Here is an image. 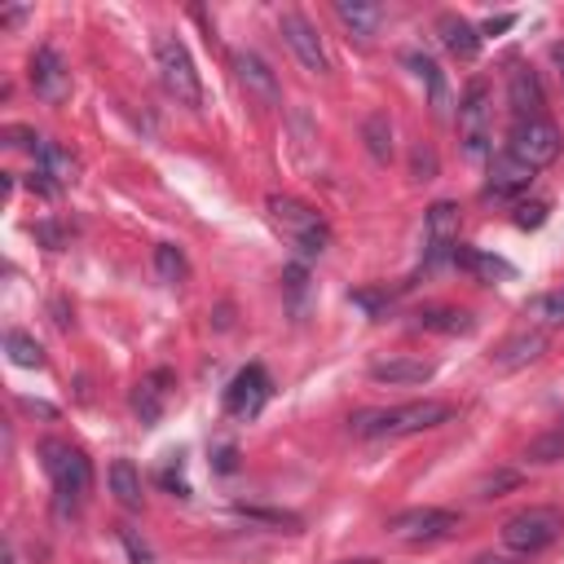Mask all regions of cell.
Masks as SVG:
<instances>
[{
    "label": "cell",
    "instance_id": "6da1fadb",
    "mask_svg": "<svg viewBox=\"0 0 564 564\" xmlns=\"http://www.w3.org/2000/svg\"><path fill=\"white\" fill-rule=\"evenodd\" d=\"M454 419V405L449 401H401V405H383V410H357L348 419V432L361 436V441H397V436H414V432H427V427H441Z\"/></svg>",
    "mask_w": 564,
    "mask_h": 564
},
{
    "label": "cell",
    "instance_id": "7a4b0ae2",
    "mask_svg": "<svg viewBox=\"0 0 564 564\" xmlns=\"http://www.w3.org/2000/svg\"><path fill=\"white\" fill-rule=\"evenodd\" d=\"M264 207H269L273 229H278L291 247H300L304 256H322V251L330 247V225H326V216H322L313 203H304V198H295V194H269Z\"/></svg>",
    "mask_w": 564,
    "mask_h": 564
},
{
    "label": "cell",
    "instance_id": "3957f363",
    "mask_svg": "<svg viewBox=\"0 0 564 564\" xmlns=\"http://www.w3.org/2000/svg\"><path fill=\"white\" fill-rule=\"evenodd\" d=\"M40 463H44V476L53 480V494L62 507H75L88 489H93V463L79 445L70 441H44L40 445Z\"/></svg>",
    "mask_w": 564,
    "mask_h": 564
},
{
    "label": "cell",
    "instance_id": "277c9868",
    "mask_svg": "<svg viewBox=\"0 0 564 564\" xmlns=\"http://www.w3.org/2000/svg\"><path fill=\"white\" fill-rule=\"evenodd\" d=\"M564 533V511L560 507H546V502H533V507H520L502 520V546L516 551V555H538L546 551L555 538Z\"/></svg>",
    "mask_w": 564,
    "mask_h": 564
},
{
    "label": "cell",
    "instance_id": "5b68a950",
    "mask_svg": "<svg viewBox=\"0 0 564 564\" xmlns=\"http://www.w3.org/2000/svg\"><path fill=\"white\" fill-rule=\"evenodd\" d=\"M154 66H159L163 88L176 101H185V106H198L203 101V84H198L194 57H189V48L176 35H154Z\"/></svg>",
    "mask_w": 564,
    "mask_h": 564
},
{
    "label": "cell",
    "instance_id": "8992f818",
    "mask_svg": "<svg viewBox=\"0 0 564 564\" xmlns=\"http://www.w3.org/2000/svg\"><path fill=\"white\" fill-rule=\"evenodd\" d=\"M458 511L449 507H405L388 520V533L405 546H432V542H445L458 533Z\"/></svg>",
    "mask_w": 564,
    "mask_h": 564
},
{
    "label": "cell",
    "instance_id": "52a82bcc",
    "mask_svg": "<svg viewBox=\"0 0 564 564\" xmlns=\"http://www.w3.org/2000/svg\"><path fill=\"white\" fill-rule=\"evenodd\" d=\"M560 145H564V137H560V128L546 115L542 119H516L511 132H507V154H516L533 172L546 167V163H555L560 159Z\"/></svg>",
    "mask_w": 564,
    "mask_h": 564
},
{
    "label": "cell",
    "instance_id": "ba28073f",
    "mask_svg": "<svg viewBox=\"0 0 564 564\" xmlns=\"http://www.w3.org/2000/svg\"><path fill=\"white\" fill-rule=\"evenodd\" d=\"M489 115H494L489 84L485 79H471L467 93H463V101H458V141H463V150L471 159H480L489 150Z\"/></svg>",
    "mask_w": 564,
    "mask_h": 564
},
{
    "label": "cell",
    "instance_id": "9c48e42d",
    "mask_svg": "<svg viewBox=\"0 0 564 564\" xmlns=\"http://www.w3.org/2000/svg\"><path fill=\"white\" fill-rule=\"evenodd\" d=\"M269 397H273L269 370H264V366H247V370H238V375L229 379V388H225V410H229L234 419H256V414L269 405Z\"/></svg>",
    "mask_w": 564,
    "mask_h": 564
},
{
    "label": "cell",
    "instance_id": "30bf717a",
    "mask_svg": "<svg viewBox=\"0 0 564 564\" xmlns=\"http://www.w3.org/2000/svg\"><path fill=\"white\" fill-rule=\"evenodd\" d=\"M278 31H282V40L291 44V53L300 57V66H304L308 75H326V70H330V62H326V48H322V35L313 31V22H308L304 13L286 9V13L278 18Z\"/></svg>",
    "mask_w": 564,
    "mask_h": 564
},
{
    "label": "cell",
    "instance_id": "8fae6325",
    "mask_svg": "<svg viewBox=\"0 0 564 564\" xmlns=\"http://www.w3.org/2000/svg\"><path fill=\"white\" fill-rule=\"evenodd\" d=\"M31 88L48 106H62L70 97V70H66V62H62L57 48H48V44L35 48V57H31Z\"/></svg>",
    "mask_w": 564,
    "mask_h": 564
},
{
    "label": "cell",
    "instance_id": "7c38bea8",
    "mask_svg": "<svg viewBox=\"0 0 564 564\" xmlns=\"http://www.w3.org/2000/svg\"><path fill=\"white\" fill-rule=\"evenodd\" d=\"M423 238H427V264L454 260L458 251V207L454 203H432L423 216Z\"/></svg>",
    "mask_w": 564,
    "mask_h": 564
},
{
    "label": "cell",
    "instance_id": "4fadbf2b",
    "mask_svg": "<svg viewBox=\"0 0 564 564\" xmlns=\"http://www.w3.org/2000/svg\"><path fill=\"white\" fill-rule=\"evenodd\" d=\"M234 79L247 88V97H256L260 106H273L278 101V75L269 70L264 57L256 53H234Z\"/></svg>",
    "mask_w": 564,
    "mask_h": 564
},
{
    "label": "cell",
    "instance_id": "5bb4252c",
    "mask_svg": "<svg viewBox=\"0 0 564 564\" xmlns=\"http://www.w3.org/2000/svg\"><path fill=\"white\" fill-rule=\"evenodd\" d=\"M507 97H511V115L516 119H542V84L533 66H516L507 79Z\"/></svg>",
    "mask_w": 564,
    "mask_h": 564
},
{
    "label": "cell",
    "instance_id": "9a60e30c",
    "mask_svg": "<svg viewBox=\"0 0 564 564\" xmlns=\"http://www.w3.org/2000/svg\"><path fill=\"white\" fill-rule=\"evenodd\" d=\"M529 181H533V167L502 150V154L489 163V185H485V194H494V198H511V194L529 189Z\"/></svg>",
    "mask_w": 564,
    "mask_h": 564
},
{
    "label": "cell",
    "instance_id": "2e32d148",
    "mask_svg": "<svg viewBox=\"0 0 564 564\" xmlns=\"http://www.w3.org/2000/svg\"><path fill=\"white\" fill-rule=\"evenodd\" d=\"M542 348H546V335L542 330H516V335H507L494 352H489V361L498 366V370H516V366H524V361H533V357H542Z\"/></svg>",
    "mask_w": 564,
    "mask_h": 564
},
{
    "label": "cell",
    "instance_id": "e0dca14e",
    "mask_svg": "<svg viewBox=\"0 0 564 564\" xmlns=\"http://www.w3.org/2000/svg\"><path fill=\"white\" fill-rule=\"evenodd\" d=\"M436 375V366L432 361H423V357H379V361H370V379L375 383H423V379H432Z\"/></svg>",
    "mask_w": 564,
    "mask_h": 564
},
{
    "label": "cell",
    "instance_id": "ac0fdd59",
    "mask_svg": "<svg viewBox=\"0 0 564 564\" xmlns=\"http://www.w3.org/2000/svg\"><path fill=\"white\" fill-rule=\"evenodd\" d=\"M436 31H441V40L454 57H476L480 53V26H471L463 13H441Z\"/></svg>",
    "mask_w": 564,
    "mask_h": 564
},
{
    "label": "cell",
    "instance_id": "d6986e66",
    "mask_svg": "<svg viewBox=\"0 0 564 564\" xmlns=\"http://www.w3.org/2000/svg\"><path fill=\"white\" fill-rule=\"evenodd\" d=\"M454 264H463L480 282H507V278H516V264H507L502 256H489V251H471V247H458L454 251Z\"/></svg>",
    "mask_w": 564,
    "mask_h": 564
},
{
    "label": "cell",
    "instance_id": "ffe728a7",
    "mask_svg": "<svg viewBox=\"0 0 564 564\" xmlns=\"http://www.w3.org/2000/svg\"><path fill=\"white\" fill-rule=\"evenodd\" d=\"M110 494L119 498V507L137 511L145 502V489H141V471L128 463V458H115L110 463Z\"/></svg>",
    "mask_w": 564,
    "mask_h": 564
},
{
    "label": "cell",
    "instance_id": "44dd1931",
    "mask_svg": "<svg viewBox=\"0 0 564 564\" xmlns=\"http://www.w3.org/2000/svg\"><path fill=\"white\" fill-rule=\"evenodd\" d=\"M167 370H154L150 379H141L137 388H132V410L141 414V423H154L159 414H163V397H167Z\"/></svg>",
    "mask_w": 564,
    "mask_h": 564
},
{
    "label": "cell",
    "instance_id": "7402d4cb",
    "mask_svg": "<svg viewBox=\"0 0 564 564\" xmlns=\"http://www.w3.org/2000/svg\"><path fill=\"white\" fill-rule=\"evenodd\" d=\"M419 326L423 330H445V335H467L476 322L467 308H423L419 313Z\"/></svg>",
    "mask_w": 564,
    "mask_h": 564
},
{
    "label": "cell",
    "instance_id": "603a6c76",
    "mask_svg": "<svg viewBox=\"0 0 564 564\" xmlns=\"http://www.w3.org/2000/svg\"><path fill=\"white\" fill-rule=\"evenodd\" d=\"M335 13H339V22H344V26H352V35H361V40H370V35H375V26H379V18H383V9H379V4H348V0H339V4H335Z\"/></svg>",
    "mask_w": 564,
    "mask_h": 564
},
{
    "label": "cell",
    "instance_id": "cb8c5ba5",
    "mask_svg": "<svg viewBox=\"0 0 564 564\" xmlns=\"http://www.w3.org/2000/svg\"><path fill=\"white\" fill-rule=\"evenodd\" d=\"M154 269H159V278L167 282V286H181L185 282V273H189V264H185V256L176 251V247H154Z\"/></svg>",
    "mask_w": 564,
    "mask_h": 564
},
{
    "label": "cell",
    "instance_id": "d4e9b609",
    "mask_svg": "<svg viewBox=\"0 0 564 564\" xmlns=\"http://www.w3.org/2000/svg\"><path fill=\"white\" fill-rule=\"evenodd\" d=\"M4 348H9V357H13L18 366H31V370L44 366V348H40L26 330H9V335H4Z\"/></svg>",
    "mask_w": 564,
    "mask_h": 564
},
{
    "label": "cell",
    "instance_id": "484cf974",
    "mask_svg": "<svg viewBox=\"0 0 564 564\" xmlns=\"http://www.w3.org/2000/svg\"><path fill=\"white\" fill-rule=\"evenodd\" d=\"M524 458H529V463H560V458H564V432H560V427L542 432L538 441H529Z\"/></svg>",
    "mask_w": 564,
    "mask_h": 564
},
{
    "label": "cell",
    "instance_id": "4316f807",
    "mask_svg": "<svg viewBox=\"0 0 564 564\" xmlns=\"http://www.w3.org/2000/svg\"><path fill=\"white\" fill-rule=\"evenodd\" d=\"M366 145H370L375 159L392 154V123H388V115H370L366 119Z\"/></svg>",
    "mask_w": 564,
    "mask_h": 564
},
{
    "label": "cell",
    "instance_id": "83f0119b",
    "mask_svg": "<svg viewBox=\"0 0 564 564\" xmlns=\"http://www.w3.org/2000/svg\"><path fill=\"white\" fill-rule=\"evenodd\" d=\"M410 62H414V66H419V75L432 84V101H436V106H445V84H441V75H436V62H432V57H410Z\"/></svg>",
    "mask_w": 564,
    "mask_h": 564
},
{
    "label": "cell",
    "instance_id": "f1b7e54d",
    "mask_svg": "<svg viewBox=\"0 0 564 564\" xmlns=\"http://www.w3.org/2000/svg\"><path fill=\"white\" fill-rule=\"evenodd\" d=\"M542 220H546V203H520L516 207V225L520 229H538Z\"/></svg>",
    "mask_w": 564,
    "mask_h": 564
},
{
    "label": "cell",
    "instance_id": "f546056e",
    "mask_svg": "<svg viewBox=\"0 0 564 564\" xmlns=\"http://www.w3.org/2000/svg\"><path fill=\"white\" fill-rule=\"evenodd\" d=\"M538 313H542L546 322H564V291L542 295V300H538Z\"/></svg>",
    "mask_w": 564,
    "mask_h": 564
},
{
    "label": "cell",
    "instance_id": "4dcf8cb0",
    "mask_svg": "<svg viewBox=\"0 0 564 564\" xmlns=\"http://www.w3.org/2000/svg\"><path fill=\"white\" fill-rule=\"evenodd\" d=\"M119 538H123V546H128V555H132V564H154V560H150V551H145V546H137V538H132L128 529H123Z\"/></svg>",
    "mask_w": 564,
    "mask_h": 564
},
{
    "label": "cell",
    "instance_id": "1f68e13d",
    "mask_svg": "<svg viewBox=\"0 0 564 564\" xmlns=\"http://www.w3.org/2000/svg\"><path fill=\"white\" fill-rule=\"evenodd\" d=\"M511 22H516V18H511V13H502V18H494V22H485V26H480V35H494V31H507Z\"/></svg>",
    "mask_w": 564,
    "mask_h": 564
},
{
    "label": "cell",
    "instance_id": "d6a6232c",
    "mask_svg": "<svg viewBox=\"0 0 564 564\" xmlns=\"http://www.w3.org/2000/svg\"><path fill=\"white\" fill-rule=\"evenodd\" d=\"M551 57H555V66H560V79H564V44H555V48H551Z\"/></svg>",
    "mask_w": 564,
    "mask_h": 564
},
{
    "label": "cell",
    "instance_id": "836d02e7",
    "mask_svg": "<svg viewBox=\"0 0 564 564\" xmlns=\"http://www.w3.org/2000/svg\"><path fill=\"white\" fill-rule=\"evenodd\" d=\"M335 564H379V560H370V555H366V560H335Z\"/></svg>",
    "mask_w": 564,
    "mask_h": 564
},
{
    "label": "cell",
    "instance_id": "e575fe53",
    "mask_svg": "<svg viewBox=\"0 0 564 564\" xmlns=\"http://www.w3.org/2000/svg\"><path fill=\"white\" fill-rule=\"evenodd\" d=\"M476 564H507V560H494V555H480Z\"/></svg>",
    "mask_w": 564,
    "mask_h": 564
}]
</instances>
